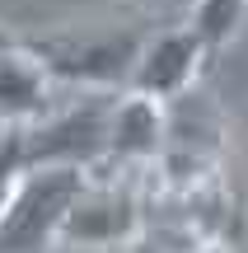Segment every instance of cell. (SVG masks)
Wrapping results in <instances>:
<instances>
[{"label":"cell","mask_w":248,"mask_h":253,"mask_svg":"<svg viewBox=\"0 0 248 253\" xmlns=\"http://www.w3.org/2000/svg\"><path fill=\"white\" fill-rule=\"evenodd\" d=\"M24 173H28V164H24V141H19V131H0V220H5V207H9V197H14Z\"/></svg>","instance_id":"obj_9"},{"label":"cell","mask_w":248,"mask_h":253,"mask_svg":"<svg viewBox=\"0 0 248 253\" xmlns=\"http://www.w3.org/2000/svg\"><path fill=\"white\" fill-rule=\"evenodd\" d=\"M206 56H211V52H206V42H202L187 24L159 28V33L145 42V52H141L127 94H141V99H155V103L183 99V94L197 84Z\"/></svg>","instance_id":"obj_5"},{"label":"cell","mask_w":248,"mask_h":253,"mask_svg":"<svg viewBox=\"0 0 248 253\" xmlns=\"http://www.w3.org/2000/svg\"><path fill=\"white\" fill-rule=\"evenodd\" d=\"M84 169H28L0 220V253H42L61 244L66 216L84 192Z\"/></svg>","instance_id":"obj_3"},{"label":"cell","mask_w":248,"mask_h":253,"mask_svg":"<svg viewBox=\"0 0 248 253\" xmlns=\"http://www.w3.org/2000/svg\"><path fill=\"white\" fill-rule=\"evenodd\" d=\"M155 33V19L141 9H108V14L52 24L42 33H24L19 42L42 61L52 80L80 84L84 94H127L136 61Z\"/></svg>","instance_id":"obj_1"},{"label":"cell","mask_w":248,"mask_h":253,"mask_svg":"<svg viewBox=\"0 0 248 253\" xmlns=\"http://www.w3.org/2000/svg\"><path fill=\"white\" fill-rule=\"evenodd\" d=\"M145 235V202L131 173L117 169H94L84 178V192L75 197L66 216L61 244L66 249H117L136 244Z\"/></svg>","instance_id":"obj_4"},{"label":"cell","mask_w":248,"mask_h":253,"mask_svg":"<svg viewBox=\"0 0 248 253\" xmlns=\"http://www.w3.org/2000/svg\"><path fill=\"white\" fill-rule=\"evenodd\" d=\"M117 94H80L66 108H52L42 122L19 131L28 169H103L108 160V131Z\"/></svg>","instance_id":"obj_2"},{"label":"cell","mask_w":248,"mask_h":253,"mask_svg":"<svg viewBox=\"0 0 248 253\" xmlns=\"http://www.w3.org/2000/svg\"><path fill=\"white\" fill-rule=\"evenodd\" d=\"M9 42H14V33H5V28H0V47H9Z\"/></svg>","instance_id":"obj_10"},{"label":"cell","mask_w":248,"mask_h":253,"mask_svg":"<svg viewBox=\"0 0 248 253\" xmlns=\"http://www.w3.org/2000/svg\"><path fill=\"white\" fill-rule=\"evenodd\" d=\"M164 136H169L164 103L141 99V94H117V108H112V131H108V160H103V169L141 173L145 164L159 160Z\"/></svg>","instance_id":"obj_6"},{"label":"cell","mask_w":248,"mask_h":253,"mask_svg":"<svg viewBox=\"0 0 248 253\" xmlns=\"http://www.w3.org/2000/svg\"><path fill=\"white\" fill-rule=\"evenodd\" d=\"M47 113H52V75L14 33V42L0 47V126L28 131Z\"/></svg>","instance_id":"obj_7"},{"label":"cell","mask_w":248,"mask_h":253,"mask_svg":"<svg viewBox=\"0 0 248 253\" xmlns=\"http://www.w3.org/2000/svg\"><path fill=\"white\" fill-rule=\"evenodd\" d=\"M244 19H248V0H197L187 14V28L206 42V52H220L239 38Z\"/></svg>","instance_id":"obj_8"}]
</instances>
